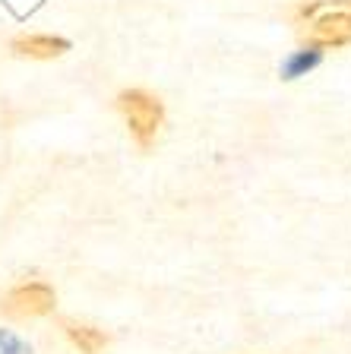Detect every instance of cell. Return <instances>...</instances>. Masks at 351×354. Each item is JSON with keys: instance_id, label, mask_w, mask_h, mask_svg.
I'll list each match as a JSON object with an SVG mask.
<instances>
[{"instance_id": "obj_6", "label": "cell", "mask_w": 351, "mask_h": 354, "mask_svg": "<svg viewBox=\"0 0 351 354\" xmlns=\"http://www.w3.org/2000/svg\"><path fill=\"white\" fill-rule=\"evenodd\" d=\"M320 57H323L320 48H310V44H304L300 51H294L291 57L282 64V80H298V76L310 73V70L320 64Z\"/></svg>"}, {"instance_id": "obj_4", "label": "cell", "mask_w": 351, "mask_h": 354, "mask_svg": "<svg viewBox=\"0 0 351 354\" xmlns=\"http://www.w3.org/2000/svg\"><path fill=\"white\" fill-rule=\"evenodd\" d=\"M10 51L16 57H29V60H54L70 51V41L57 35H19L10 41Z\"/></svg>"}, {"instance_id": "obj_3", "label": "cell", "mask_w": 351, "mask_h": 354, "mask_svg": "<svg viewBox=\"0 0 351 354\" xmlns=\"http://www.w3.org/2000/svg\"><path fill=\"white\" fill-rule=\"evenodd\" d=\"M54 304H57V295H54V288L44 285V281H22V285L10 288L7 295L0 297V310L16 319L48 317L54 310Z\"/></svg>"}, {"instance_id": "obj_5", "label": "cell", "mask_w": 351, "mask_h": 354, "mask_svg": "<svg viewBox=\"0 0 351 354\" xmlns=\"http://www.w3.org/2000/svg\"><path fill=\"white\" fill-rule=\"evenodd\" d=\"M64 332L66 339L73 342L76 348H80L82 354H102L105 348H108V335H105L102 329H96V326H86V323H73V319H64Z\"/></svg>"}, {"instance_id": "obj_2", "label": "cell", "mask_w": 351, "mask_h": 354, "mask_svg": "<svg viewBox=\"0 0 351 354\" xmlns=\"http://www.w3.org/2000/svg\"><path fill=\"white\" fill-rule=\"evenodd\" d=\"M117 108L127 118L133 140L139 142V149H149L155 142L161 130V120H165V104L159 95L146 92V88H124L117 95Z\"/></svg>"}, {"instance_id": "obj_1", "label": "cell", "mask_w": 351, "mask_h": 354, "mask_svg": "<svg viewBox=\"0 0 351 354\" xmlns=\"http://www.w3.org/2000/svg\"><path fill=\"white\" fill-rule=\"evenodd\" d=\"M304 44L310 48H345L351 44V0H314L298 10Z\"/></svg>"}]
</instances>
